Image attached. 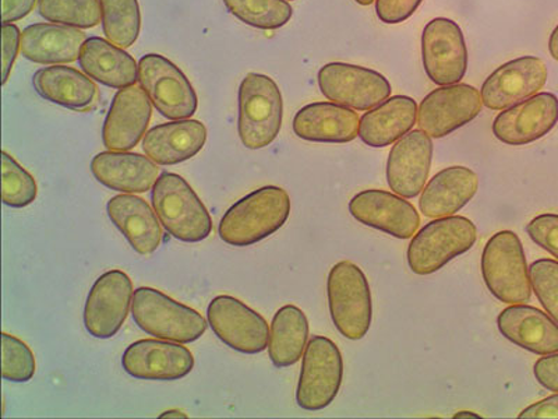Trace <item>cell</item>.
Returning <instances> with one entry per match:
<instances>
[{"label":"cell","instance_id":"6da1fadb","mask_svg":"<svg viewBox=\"0 0 558 419\" xmlns=\"http://www.w3.org/2000/svg\"><path fill=\"white\" fill-rule=\"evenodd\" d=\"M289 216L291 197L286 189L264 187L228 208L219 222V238L231 247H252L279 231Z\"/></svg>","mask_w":558,"mask_h":419},{"label":"cell","instance_id":"7a4b0ae2","mask_svg":"<svg viewBox=\"0 0 558 419\" xmlns=\"http://www.w3.org/2000/svg\"><path fill=\"white\" fill-rule=\"evenodd\" d=\"M153 208L169 236L186 243L204 241L213 219L201 197L181 175L162 172L151 189Z\"/></svg>","mask_w":558,"mask_h":419},{"label":"cell","instance_id":"3957f363","mask_svg":"<svg viewBox=\"0 0 558 419\" xmlns=\"http://www.w3.org/2000/svg\"><path fill=\"white\" fill-rule=\"evenodd\" d=\"M238 133L243 146L262 149L281 132L283 101L281 89L271 77L248 73L239 87Z\"/></svg>","mask_w":558,"mask_h":419},{"label":"cell","instance_id":"277c9868","mask_svg":"<svg viewBox=\"0 0 558 419\" xmlns=\"http://www.w3.org/2000/svg\"><path fill=\"white\" fill-rule=\"evenodd\" d=\"M132 314L134 323L144 333L167 342H197L208 327L202 313L151 287H140L134 291Z\"/></svg>","mask_w":558,"mask_h":419},{"label":"cell","instance_id":"5b68a950","mask_svg":"<svg viewBox=\"0 0 558 419\" xmlns=\"http://www.w3.org/2000/svg\"><path fill=\"white\" fill-rule=\"evenodd\" d=\"M476 241L477 228L470 218H435L412 237L407 251L408 266L417 276H428L471 251Z\"/></svg>","mask_w":558,"mask_h":419},{"label":"cell","instance_id":"8992f818","mask_svg":"<svg viewBox=\"0 0 558 419\" xmlns=\"http://www.w3.org/2000/svg\"><path fill=\"white\" fill-rule=\"evenodd\" d=\"M333 326L348 340H362L371 331L373 299L365 273L352 262L337 263L327 279Z\"/></svg>","mask_w":558,"mask_h":419},{"label":"cell","instance_id":"52a82bcc","mask_svg":"<svg viewBox=\"0 0 558 419\" xmlns=\"http://www.w3.org/2000/svg\"><path fill=\"white\" fill-rule=\"evenodd\" d=\"M482 276L498 301L510 306L531 301L530 267L515 232L500 231L488 239L482 253Z\"/></svg>","mask_w":558,"mask_h":419},{"label":"cell","instance_id":"ba28073f","mask_svg":"<svg viewBox=\"0 0 558 419\" xmlns=\"http://www.w3.org/2000/svg\"><path fill=\"white\" fill-rule=\"evenodd\" d=\"M343 381L340 348L330 338L314 336L303 354L296 388L298 406L306 411H322L336 400Z\"/></svg>","mask_w":558,"mask_h":419},{"label":"cell","instance_id":"9c48e42d","mask_svg":"<svg viewBox=\"0 0 558 419\" xmlns=\"http://www.w3.org/2000/svg\"><path fill=\"white\" fill-rule=\"evenodd\" d=\"M138 83L163 118L179 121L196 113L198 98L192 83L162 55L148 53L140 59Z\"/></svg>","mask_w":558,"mask_h":419},{"label":"cell","instance_id":"30bf717a","mask_svg":"<svg viewBox=\"0 0 558 419\" xmlns=\"http://www.w3.org/2000/svg\"><path fill=\"white\" fill-rule=\"evenodd\" d=\"M317 82L328 101L355 111H368L391 96V84L381 73L356 64L328 63L318 72Z\"/></svg>","mask_w":558,"mask_h":419},{"label":"cell","instance_id":"8fae6325","mask_svg":"<svg viewBox=\"0 0 558 419\" xmlns=\"http://www.w3.org/2000/svg\"><path fill=\"white\" fill-rule=\"evenodd\" d=\"M214 334L229 348L254 356L268 347L270 327L260 313L229 296L214 298L207 308Z\"/></svg>","mask_w":558,"mask_h":419},{"label":"cell","instance_id":"7c38bea8","mask_svg":"<svg viewBox=\"0 0 558 419\" xmlns=\"http://www.w3.org/2000/svg\"><path fill=\"white\" fill-rule=\"evenodd\" d=\"M480 89L465 83L440 86L427 94L417 111L421 131L432 139H442L465 127L481 113Z\"/></svg>","mask_w":558,"mask_h":419},{"label":"cell","instance_id":"4fadbf2b","mask_svg":"<svg viewBox=\"0 0 558 419\" xmlns=\"http://www.w3.org/2000/svg\"><path fill=\"white\" fill-rule=\"evenodd\" d=\"M133 283L122 271L102 274L89 289L84 307V326L89 336L108 340L121 331L133 303Z\"/></svg>","mask_w":558,"mask_h":419},{"label":"cell","instance_id":"5bb4252c","mask_svg":"<svg viewBox=\"0 0 558 419\" xmlns=\"http://www.w3.org/2000/svg\"><path fill=\"white\" fill-rule=\"evenodd\" d=\"M422 59L427 77L451 86L465 77L468 48L460 26L447 17L433 19L422 34Z\"/></svg>","mask_w":558,"mask_h":419},{"label":"cell","instance_id":"9a60e30c","mask_svg":"<svg viewBox=\"0 0 558 419\" xmlns=\"http://www.w3.org/2000/svg\"><path fill=\"white\" fill-rule=\"evenodd\" d=\"M547 82L546 63L541 58L521 57L501 64L483 83L482 103L492 111H505L536 96Z\"/></svg>","mask_w":558,"mask_h":419},{"label":"cell","instance_id":"2e32d148","mask_svg":"<svg viewBox=\"0 0 558 419\" xmlns=\"http://www.w3.org/2000/svg\"><path fill=\"white\" fill-rule=\"evenodd\" d=\"M122 367L128 375L140 381L171 382L186 378L193 371L194 357L181 343L147 338L126 348Z\"/></svg>","mask_w":558,"mask_h":419},{"label":"cell","instance_id":"e0dca14e","mask_svg":"<svg viewBox=\"0 0 558 419\" xmlns=\"http://www.w3.org/2000/svg\"><path fill=\"white\" fill-rule=\"evenodd\" d=\"M348 208L363 226L398 239L412 238L421 226V216L408 199L380 189H367L355 194Z\"/></svg>","mask_w":558,"mask_h":419},{"label":"cell","instance_id":"ac0fdd59","mask_svg":"<svg viewBox=\"0 0 558 419\" xmlns=\"http://www.w3.org/2000/svg\"><path fill=\"white\" fill-rule=\"evenodd\" d=\"M557 122L558 98L551 93H537L498 113L493 134L508 146H526L549 134Z\"/></svg>","mask_w":558,"mask_h":419},{"label":"cell","instance_id":"d6986e66","mask_svg":"<svg viewBox=\"0 0 558 419\" xmlns=\"http://www.w3.org/2000/svg\"><path fill=\"white\" fill-rule=\"evenodd\" d=\"M153 104L140 86L119 89L102 127L104 146L112 152H131L147 132Z\"/></svg>","mask_w":558,"mask_h":419},{"label":"cell","instance_id":"ffe728a7","mask_svg":"<svg viewBox=\"0 0 558 419\" xmlns=\"http://www.w3.org/2000/svg\"><path fill=\"white\" fill-rule=\"evenodd\" d=\"M432 159L433 142L428 134L421 129L405 134L388 154V187L405 199L418 196L426 187Z\"/></svg>","mask_w":558,"mask_h":419},{"label":"cell","instance_id":"44dd1931","mask_svg":"<svg viewBox=\"0 0 558 419\" xmlns=\"http://www.w3.org/2000/svg\"><path fill=\"white\" fill-rule=\"evenodd\" d=\"M361 118L345 105L323 101L306 105L293 118V133L313 143L343 144L359 137Z\"/></svg>","mask_w":558,"mask_h":419},{"label":"cell","instance_id":"7402d4cb","mask_svg":"<svg viewBox=\"0 0 558 419\" xmlns=\"http://www.w3.org/2000/svg\"><path fill=\"white\" fill-rule=\"evenodd\" d=\"M89 168L105 188L128 194L151 191L159 178V168L151 158L131 152L99 153Z\"/></svg>","mask_w":558,"mask_h":419},{"label":"cell","instance_id":"603a6c76","mask_svg":"<svg viewBox=\"0 0 558 419\" xmlns=\"http://www.w3.org/2000/svg\"><path fill=\"white\" fill-rule=\"evenodd\" d=\"M498 331L508 342L536 356L558 352V324L549 314L525 303H515L497 318Z\"/></svg>","mask_w":558,"mask_h":419},{"label":"cell","instance_id":"cb8c5ba5","mask_svg":"<svg viewBox=\"0 0 558 419\" xmlns=\"http://www.w3.org/2000/svg\"><path fill=\"white\" fill-rule=\"evenodd\" d=\"M107 213L114 227L142 256L158 251L162 243V224L156 210L136 194H118L107 204Z\"/></svg>","mask_w":558,"mask_h":419},{"label":"cell","instance_id":"d4e9b609","mask_svg":"<svg viewBox=\"0 0 558 419\" xmlns=\"http://www.w3.org/2000/svg\"><path fill=\"white\" fill-rule=\"evenodd\" d=\"M207 142V128L194 119L158 124L144 134L143 149L157 166H178L196 157Z\"/></svg>","mask_w":558,"mask_h":419},{"label":"cell","instance_id":"484cf974","mask_svg":"<svg viewBox=\"0 0 558 419\" xmlns=\"http://www.w3.org/2000/svg\"><path fill=\"white\" fill-rule=\"evenodd\" d=\"M480 178L466 167H450L437 172L423 189L418 210L427 218L453 216L475 197Z\"/></svg>","mask_w":558,"mask_h":419},{"label":"cell","instance_id":"4316f807","mask_svg":"<svg viewBox=\"0 0 558 419\" xmlns=\"http://www.w3.org/2000/svg\"><path fill=\"white\" fill-rule=\"evenodd\" d=\"M417 111L416 101L411 97L388 98L363 115L359 137L368 147L391 146L412 131L417 122Z\"/></svg>","mask_w":558,"mask_h":419},{"label":"cell","instance_id":"83f0119b","mask_svg":"<svg viewBox=\"0 0 558 419\" xmlns=\"http://www.w3.org/2000/svg\"><path fill=\"white\" fill-rule=\"evenodd\" d=\"M77 61L83 73L109 88L122 89L138 82V63L108 39L87 38Z\"/></svg>","mask_w":558,"mask_h":419},{"label":"cell","instance_id":"f1b7e54d","mask_svg":"<svg viewBox=\"0 0 558 419\" xmlns=\"http://www.w3.org/2000/svg\"><path fill=\"white\" fill-rule=\"evenodd\" d=\"M33 86L45 101L73 111L92 109L98 97V88L93 79L66 64H51L37 70L33 76Z\"/></svg>","mask_w":558,"mask_h":419},{"label":"cell","instance_id":"f546056e","mask_svg":"<svg viewBox=\"0 0 558 419\" xmlns=\"http://www.w3.org/2000/svg\"><path fill=\"white\" fill-rule=\"evenodd\" d=\"M86 34L54 23L33 24L23 29L22 53L29 62L66 64L77 61Z\"/></svg>","mask_w":558,"mask_h":419},{"label":"cell","instance_id":"4dcf8cb0","mask_svg":"<svg viewBox=\"0 0 558 419\" xmlns=\"http://www.w3.org/2000/svg\"><path fill=\"white\" fill-rule=\"evenodd\" d=\"M308 343V321L302 309L286 306L274 314L268 340V356L279 369L295 366Z\"/></svg>","mask_w":558,"mask_h":419},{"label":"cell","instance_id":"1f68e13d","mask_svg":"<svg viewBox=\"0 0 558 419\" xmlns=\"http://www.w3.org/2000/svg\"><path fill=\"white\" fill-rule=\"evenodd\" d=\"M99 3L105 37L123 49L132 47L142 28L138 0H99Z\"/></svg>","mask_w":558,"mask_h":419},{"label":"cell","instance_id":"d6a6232c","mask_svg":"<svg viewBox=\"0 0 558 419\" xmlns=\"http://www.w3.org/2000/svg\"><path fill=\"white\" fill-rule=\"evenodd\" d=\"M38 12L49 23L87 29L102 20L99 0H38Z\"/></svg>","mask_w":558,"mask_h":419},{"label":"cell","instance_id":"836d02e7","mask_svg":"<svg viewBox=\"0 0 558 419\" xmlns=\"http://www.w3.org/2000/svg\"><path fill=\"white\" fill-rule=\"evenodd\" d=\"M223 4L242 23L258 29L281 28L293 14L287 0H223Z\"/></svg>","mask_w":558,"mask_h":419},{"label":"cell","instance_id":"e575fe53","mask_svg":"<svg viewBox=\"0 0 558 419\" xmlns=\"http://www.w3.org/2000/svg\"><path fill=\"white\" fill-rule=\"evenodd\" d=\"M38 187L32 173L26 171L7 152L2 153V199L9 207L23 208L37 199Z\"/></svg>","mask_w":558,"mask_h":419},{"label":"cell","instance_id":"d590c367","mask_svg":"<svg viewBox=\"0 0 558 419\" xmlns=\"http://www.w3.org/2000/svg\"><path fill=\"white\" fill-rule=\"evenodd\" d=\"M34 352L26 343L12 334H2V376L4 381L26 383L35 375Z\"/></svg>","mask_w":558,"mask_h":419},{"label":"cell","instance_id":"8d00e7d4","mask_svg":"<svg viewBox=\"0 0 558 419\" xmlns=\"http://www.w3.org/2000/svg\"><path fill=\"white\" fill-rule=\"evenodd\" d=\"M532 291L546 313L558 324V262L539 259L530 266Z\"/></svg>","mask_w":558,"mask_h":419},{"label":"cell","instance_id":"74e56055","mask_svg":"<svg viewBox=\"0 0 558 419\" xmlns=\"http://www.w3.org/2000/svg\"><path fill=\"white\" fill-rule=\"evenodd\" d=\"M527 236L533 242L549 252L558 262V214L543 213L526 226Z\"/></svg>","mask_w":558,"mask_h":419},{"label":"cell","instance_id":"f35d334b","mask_svg":"<svg viewBox=\"0 0 558 419\" xmlns=\"http://www.w3.org/2000/svg\"><path fill=\"white\" fill-rule=\"evenodd\" d=\"M423 0H376L377 17L386 24H400L413 16Z\"/></svg>","mask_w":558,"mask_h":419},{"label":"cell","instance_id":"ab89813d","mask_svg":"<svg viewBox=\"0 0 558 419\" xmlns=\"http://www.w3.org/2000/svg\"><path fill=\"white\" fill-rule=\"evenodd\" d=\"M22 51V33L14 24H2V84L8 83L10 73Z\"/></svg>","mask_w":558,"mask_h":419},{"label":"cell","instance_id":"60d3db41","mask_svg":"<svg viewBox=\"0 0 558 419\" xmlns=\"http://www.w3.org/2000/svg\"><path fill=\"white\" fill-rule=\"evenodd\" d=\"M533 375L541 386L549 392L558 393V352L537 359L533 367Z\"/></svg>","mask_w":558,"mask_h":419},{"label":"cell","instance_id":"b9f144b4","mask_svg":"<svg viewBox=\"0 0 558 419\" xmlns=\"http://www.w3.org/2000/svg\"><path fill=\"white\" fill-rule=\"evenodd\" d=\"M38 0H2V22L13 24L27 17Z\"/></svg>","mask_w":558,"mask_h":419},{"label":"cell","instance_id":"7bdbcfd3","mask_svg":"<svg viewBox=\"0 0 558 419\" xmlns=\"http://www.w3.org/2000/svg\"><path fill=\"white\" fill-rule=\"evenodd\" d=\"M520 419H537V418H558V393L553 394L550 397L543 398V400L532 404L525 408L520 416Z\"/></svg>","mask_w":558,"mask_h":419},{"label":"cell","instance_id":"ee69618b","mask_svg":"<svg viewBox=\"0 0 558 419\" xmlns=\"http://www.w3.org/2000/svg\"><path fill=\"white\" fill-rule=\"evenodd\" d=\"M549 52L551 58L558 62V26L553 29V33L549 38Z\"/></svg>","mask_w":558,"mask_h":419},{"label":"cell","instance_id":"f6af8a7d","mask_svg":"<svg viewBox=\"0 0 558 419\" xmlns=\"http://www.w3.org/2000/svg\"><path fill=\"white\" fill-rule=\"evenodd\" d=\"M161 418H187L186 414L178 410L166 411Z\"/></svg>","mask_w":558,"mask_h":419},{"label":"cell","instance_id":"bcb514c9","mask_svg":"<svg viewBox=\"0 0 558 419\" xmlns=\"http://www.w3.org/2000/svg\"><path fill=\"white\" fill-rule=\"evenodd\" d=\"M453 418H481V416H477V414L471 411H460L457 412L456 416H453Z\"/></svg>","mask_w":558,"mask_h":419},{"label":"cell","instance_id":"7dc6e473","mask_svg":"<svg viewBox=\"0 0 558 419\" xmlns=\"http://www.w3.org/2000/svg\"><path fill=\"white\" fill-rule=\"evenodd\" d=\"M357 4H361V7H371L373 2H376V0H355Z\"/></svg>","mask_w":558,"mask_h":419},{"label":"cell","instance_id":"c3c4849f","mask_svg":"<svg viewBox=\"0 0 558 419\" xmlns=\"http://www.w3.org/2000/svg\"><path fill=\"white\" fill-rule=\"evenodd\" d=\"M287 2H292V0H287Z\"/></svg>","mask_w":558,"mask_h":419}]
</instances>
